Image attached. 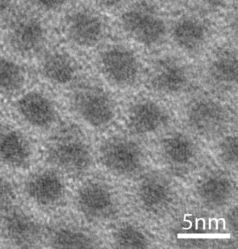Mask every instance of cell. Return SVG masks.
<instances>
[{"instance_id":"cell-13","label":"cell","mask_w":238,"mask_h":249,"mask_svg":"<svg viewBox=\"0 0 238 249\" xmlns=\"http://www.w3.org/2000/svg\"><path fill=\"white\" fill-rule=\"evenodd\" d=\"M152 82L158 91L167 94L177 93L188 84V75L183 66L168 62L160 65L155 70Z\"/></svg>"},{"instance_id":"cell-18","label":"cell","mask_w":238,"mask_h":249,"mask_svg":"<svg viewBox=\"0 0 238 249\" xmlns=\"http://www.w3.org/2000/svg\"><path fill=\"white\" fill-rule=\"evenodd\" d=\"M211 74L218 81L237 83V59L234 57H224L216 60L211 67Z\"/></svg>"},{"instance_id":"cell-20","label":"cell","mask_w":238,"mask_h":249,"mask_svg":"<svg viewBox=\"0 0 238 249\" xmlns=\"http://www.w3.org/2000/svg\"><path fill=\"white\" fill-rule=\"evenodd\" d=\"M39 4H41L46 7L49 8H52L56 7V6L61 5L64 3L63 1H42L38 2Z\"/></svg>"},{"instance_id":"cell-6","label":"cell","mask_w":238,"mask_h":249,"mask_svg":"<svg viewBox=\"0 0 238 249\" xmlns=\"http://www.w3.org/2000/svg\"><path fill=\"white\" fill-rule=\"evenodd\" d=\"M8 39L16 52L25 56L32 55L43 47L46 39V31L37 19L22 18L9 28Z\"/></svg>"},{"instance_id":"cell-7","label":"cell","mask_w":238,"mask_h":249,"mask_svg":"<svg viewBox=\"0 0 238 249\" xmlns=\"http://www.w3.org/2000/svg\"><path fill=\"white\" fill-rule=\"evenodd\" d=\"M17 108L25 122L36 128H48L56 120L55 105L40 92L31 91L23 95L17 102Z\"/></svg>"},{"instance_id":"cell-17","label":"cell","mask_w":238,"mask_h":249,"mask_svg":"<svg viewBox=\"0 0 238 249\" xmlns=\"http://www.w3.org/2000/svg\"><path fill=\"white\" fill-rule=\"evenodd\" d=\"M165 111L159 105L152 101L139 102L130 110V117L137 126L152 127L163 121Z\"/></svg>"},{"instance_id":"cell-21","label":"cell","mask_w":238,"mask_h":249,"mask_svg":"<svg viewBox=\"0 0 238 249\" xmlns=\"http://www.w3.org/2000/svg\"><path fill=\"white\" fill-rule=\"evenodd\" d=\"M9 2L5 1H0V13L6 10L8 7Z\"/></svg>"},{"instance_id":"cell-14","label":"cell","mask_w":238,"mask_h":249,"mask_svg":"<svg viewBox=\"0 0 238 249\" xmlns=\"http://www.w3.org/2000/svg\"><path fill=\"white\" fill-rule=\"evenodd\" d=\"M173 34L176 42L187 50H195L201 46L205 35L203 25L191 18L180 20L174 26Z\"/></svg>"},{"instance_id":"cell-11","label":"cell","mask_w":238,"mask_h":249,"mask_svg":"<svg viewBox=\"0 0 238 249\" xmlns=\"http://www.w3.org/2000/svg\"><path fill=\"white\" fill-rule=\"evenodd\" d=\"M76 198L82 215L92 221H97L102 216L109 204L106 188L97 180L88 181L82 184Z\"/></svg>"},{"instance_id":"cell-22","label":"cell","mask_w":238,"mask_h":249,"mask_svg":"<svg viewBox=\"0 0 238 249\" xmlns=\"http://www.w3.org/2000/svg\"><path fill=\"white\" fill-rule=\"evenodd\" d=\"M187 216H192V214H185V218H184V221L189 222L190 223V226L188 228H183V229H184V230H189L190 228H191L192 227V223L191 222H190V221H189V220H186V218Z\"/></svg>"},{"instance_id":"cell-8","label":"cell","mask_w":238,"mask_h":249,"mask_svg":"<svg viewBox=\"0 0 238 249\" xmlns=\"http://www.w3.org/2000/svg\"><path fill=\"white\" fill-rule=\"evenodd\" d=\"M66 31L70 40L77 45L91 47L102 37V21L97 15L87 11L73 13L67 20Z\"/></svg>"},{"instance_id":"cell-16","label":"cell","mask_w":238,"mask_h":249,"mask_svg":"<svg viewBox=\"0 0 238 249\" xmlns=\"http://www.w3.org/2000/svg\"><path fill=\"white\" fill-rule=\"evenodd\" d=\"M52 247L60 249H85L95 247V241L82 231L62 228L54 232L51 239Z\"/></svg>"},{"instance_id":"cell-1","label":"cell","mask_w":238,"mask_h":249,"mask_svg":"<svg viewBox=\"0 0 238 249\" xmlns=\"http://www.w3.org/2000/svg\"><path fill=\"white\" fill-rule=\"evenodd\" d=\"M48 161L58 170L71 175H80L89 170L93 155L84 140L63 136L50 142L46 150Z\"/></svg>"},{"instance_id":"cell-15","label":"cell","mask_w":238,"mask_h":249,"mask_svg":"<svg viewBox=\"0 0 238 249\" xmlns=\"http://www.w3.org/2000/svg\"><path fill=\"white\" fill-rule=\"evenodd\" d=\"M25 73L17 63L0 57V94L8 95L20 90L25 83Z\"/></svg>"},{"instance_id":"cell-12","label":"cell","mask_w":238,"mask_h":249,"mask_svg":"<svg viewBox=\"0 0 238 249\" xmlns=\"http://www.w3.org/2000/svg\"><path fill=\"white\" fill-rule=\"evenodd\" d=\"M41 73L51 82L69 84L75 78L77 65L70 57L61 53H53L44 57L40 66Z\"/></svg>"},{"instance_id":"cell-10","label":"cell","mask_w":238,"mask_h":249,"mask_svg":"<svg viewBox=\"0 0 238 249\" xmlns=\"http://www.w3.org/2000/svg\"><path fill=\"white\" fill-rule=\"evenodd\" d=\"M28 140L17 130H0V164L12 169L24 168L32 158Z\"/></svg>"},{"instance_id":"cell-4","label":"cell","mask_w":238,"mask_h":249,"mask_svg":"<svg viewBox=\"0 0 238 249\" xmlns=\"http://www.w3.org/2000/svg\"><path fill=\"white\" fill-rule=\"evenodd\" d=\"M25 193L34 203L43 207H52L61 202L66 194L62 178L56 172L40 171L31 175L25 181Z\"/></svg>"},{"instance_id":"cell-24","label":"cell","mask_w":238,"mask_h":249,"mask_svg":"<svg viewBox=\"0 0 238 249\" xmlns=\"http://www.w3.org/2000/svg\"><path fill=\"white\" fill-rule=\"evenodd\" d=\"M201 220H202V221H203V230H205V220L203 218H200L199 219H198V221H201Z\"/></svg>"},{"instance_id":"cell-3","label":"cell","mask_w":238,"mask_h":249,"mask_svg":"<svg viewBox=\"0 0 238 249\" xmlns=\"http://www.w3.org/2000/svg\"><path fill=\"white\" fill-rule=\"evenodd\" d=\"M102 74L111 84L126 87L137 80L139 65L131 51L121 47H113L103 51L99 59Z\"/></svg>"},{"instance_id":"cell-9","label":"cell","mask_w":238,"mask_h":249,"mask_svg":"<svg viewBox=\"0 0 238 249\" xmlns=\"http://www.w3.org/2000/svg\"><path fill=\"white\" fill-rule=\"evenodd\" d=\"M0 234L7 240L20 246H30L39 239L37 222L23 212L11 211L0 218Z\"/></svg>"},{"instance_id":"cell-19","label":"cell","mask_w":238,"mask_h":249,"mask_svg":"<svg viewBox=\"0 0 238 249\" xmlns=\"http://www.w3.org/2000/svg\"><path fill=\"white\" fill-rule=\"evenodd\" d=\"M14 196V190L10 183L0 177V209L11 202Z\"/></svg>"},{"instance_id":"cell-26","label":"cell","mask_w":238,"mask_h":249,"mask_svg":"<svg viewBox=\"0 0 238 249\" xmlns=\"http://www.w3.org/2000/svg\"><path fill=\"white\" fill-rule=\"evenodd\" d=\"M198 219L196 218V230L198 229Z\"/></svg>"},{"instance_id":"cell-5","label":"cell","mask_w":238,"mask_h":249,"mask_svg":"<svg viewBox=\"0 0 238 249\" xmlns=\"http://www.w3.org/2000/svg\"><path fill=\"white\" fill-rule=\"evenodd\" d=\"M121 23L129 36L145 45L158 42L166 34L165 22L159 17L144 12H126L122 16Z\"/></svg>"},{"instance_id":"cell-23","label":"cell","mask_w":238,"mask_h":249,"mask_svg":"<svg viewBox=\"0 0 238 249\" xmlns=\"http://www.w3.org/2000/svg\"><path fill=\"white\" fill-rule=\"evenodd\" d=\"M223 218H220L219 220H218L216 218L212 219V221H213V220H215V221H216V222H217V224H216V230H217V231H218V221H221V220H223Z\"/></svg>"},{"instance_id":"cell-25","label":"cell","mask_w":238,"mask_h":249,"mask_svg":"<svg viewBox=\"0 0 238 249\" xmlns=\"http://www.w3.org/2000/svg\"><path fill=\"white\" fill-rule=\"evenodd\" d=\"M211 229V219L210 218L209 219V230Z\"/></svg>"},{"instance_id":"cell-2","label":"cell","mask_w":238,"mask_h":249,"mask_svg":"<svg viewBox=\"0 0 238 249\" xmlns=\"http://www.w3.org/2000/svg\"><path fill=\"white\" fill-rule=\"evenodd\" d=\"M70 102L75 114L94 128L106 125L115 113L112 98L97 86H85L77 89L72 92Z\"/></svg>"}]
</instances>
